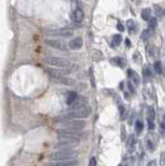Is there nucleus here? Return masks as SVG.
<instances>
[{"label":"nucleus","mask_w":165,"mask_h":166,"mask_svg":"<svg viewBox=\"0 0 165 166\" xmlns=\"http://www.w3.org/2000/svg\"><path fill=\"white\" fill-rule=\"evenodd\" d=\"M90 113H92V108L88 105H84L81 108L72 109V110H69L61 115H57V117L54 118V120L56 123H64V122L72 120V119H82V118L89 117Z\"/></svg>","instance_id":"nucleus-1"},{"label":"nucleus","mask_w":165,"mask_h":166,"mask_svg":"<svg viewBox=\"0 0 165 166\" xmlns=\"http://www.w3.org/2000/svg\"><path fill=\"white\" fill-rule=\"evenodd\" d=\"M75 151L72 149H61V150H56L54 152H51L48 155L50 160H54V161H61V160H70L75 156Z\"/></svg>","instance_id":"nucleus-2"},{"label":"nucleus","mask_w":165,"mask_h":166,"mask_svg":"<svg viewBox=\"0 0 165 166\" xmlns=\"http://www.w3.org/2000/svg\"><path fill=\"white\" fill-rule=\"evenodd\" d=\"M43 61H45L46 64L51 65V66L57 67V69H69V67H72L71 62L69 60H65V58H61V57H55V56L45 57Z\"/></svg>","instance_id":"nucleus-3"},{"label":"nucleus","mask_w":165,"mask_h":166,"mask_svg":"<svg viewBox=\"0 0 165 166\" xmlns=\"http://www.w3.org/2000/svg\"><path fill=\"white\" fill-rule=\"evenodd\" d=\"M46 35H52V37H61V38H70L74 35V32L67 28H58V29H46Z\"/></svg>","instance_id":"nucleus-4"},{"label":"nucleus","mask_w":165,"mask_h":166,"mask_svg":"<svg viewBox=\"0 0 165 166\" xmlns=\"http://www.w3.org/2000/svg\"><path fill=\"white\" fill-rule=\"evenodd\" d=\"M85 126H87L85 120H81V119H72V120L64 122V128L74 129V131H81V129L85 128Z\"/></svg>","instance_id":"nucleus-5"},{"label":"nucleus","mask_w":165,"mask_h":166,"mask_svg":"<svg viewBox=\"0 0 165 166\" xmlns=\"http://www.w3.org/2000/svg\"><path fill=\"white\" fill-rule=\"evenodd\" d=\"M45 43L52 48L60 50V51H67V48H69V44H66L60 39H45Z\"/></svg>","instance_id":"nucleus-6"},{"label":"nucleus","mask_w":165,"mask_h":166,"mask_svg":"<svg viewBox=\"0 0 165 166\" xmlns=\"http://www.w3.org/2000/svg\"><path fill=\"white\" fill-rule=\"evenodd\" d=\"M78 160L70 159V160H61V161H52L47 162L43 166H78Z\"/></svg>","instance_id":"nucleus-7"},{"label":"nucleus","mask_w":165,"mask_h":166,"mask_svg":"<svg viewBox=\"0 0 165 166\" xmlns=\"http://www.w3.org/2000/svg\"><path fill=\"white\" fill-rule=\"evenodd\" d=\"M71 20L76 24H80V23L84 20V11H82L81 8H76L72 10L71 13Z\"/></svg>","instance_id":"nucleus-8"},{"label":"nucleus","mask_w":165,"mask_h":166,"mask_svg":"<svg viewBox=\"0 0 165 166\" xmlns=\"http://www.w3.org/2000/svg\"><path fill=\"white\" fill-rule=\"evenodd\" d=\"M55 82H58V84L62 85H67V86H71V85H75V80L69 78V76H56V78H51Z\"/></svg>","instance_id":"nucleus-9"},{"label":"nucleus","mask_w":165,"mask_h":166,"mask_svg":"<svg viewBox=\"0 0 165 166\" xmlns=\"http://www.w3.org/2000/svg\"><path fill=\"white\" fill-rule=\"evenodd\" d=\"M81 47H82V39L80 37L72 38V39L69 42V48L70 50H80Z\"/></svg>","instance_id":"nucleus-10"},{"label":"nucleus","mask_w":165,"mask_h":166,"mask_svg":"<svg viewBox=\"0 0 165 166\" xmlns=\"http://www.w3.org/2000/svg\"><path fill=\"white\" fill-rule=\"evenodd\" d=\"M127 75H128V79L131 80V82H132V84H133V85H136V86H137V85L140 84V78H138V75H137L136 72H135L133 70L128 69V71H127Z\"/></svg>","instance_id":"nucleus-11"},{"label":"nucleus","mask_w":165,"mask_h":166,"mask_svg":"<svg viewBox=\"0 0 165 166\" xmlns=\"http://www.w3.org/2000/svg\"><path fill=\"white\" fill-rule=\"evenodd\" d=\"M78 94L75 93V91H69V93L66 94V104L67 105H71L74 102H75L76 99H78Z\"/></svg>","instance_id":"nucleus-12"},{"label":"nucleus","mask_w":165,"mask_h":166,"mask_svg":"<svg viewBox=\"0 0 165 166\" xmlns=\"http://www.w3.org/2000/svg\"><path fill=\"white\" fill-rule=\"evenodd\" d=\"M126 25H127V29L129 33H135V32L137 31V23L135 22L133 19H128L127 22H126Z\"/></svg>","instance_id":"nucleus-13"},{"label":"nucleus","mask_w":165,"mask_h":166,"mask_svg":"<svg viewBox=\"0 0 165 166\" xmlns=\"http://www.w3.org/2000/svg\"><path fill=\"white\" fill-rule=\"evenodd\" d=\"M126 145H127V149H128L129 151L133 150L135 145H136V137H135V135H129V136H128Z\"/></svg>","instance_id":"nucleus-14"},{"label":"nucleus","mask_w":165,"mask_h":166,"mask_svg":"<svg viewBox=\"0 0 165 166\" xmlns=\"http://www.w3.org/2000/svg\"><path fill=\"white\" fill-rule=\"evenodd\" d=\"M141 17H142L144 20L149 22V20L151 19V10H150L149 8H144L142 11H141Z\"/></svg>","instance_id":"nucleus-15"},{"label":"nucleus","mask_w":165,"mask_h":166,"mask_svg":"<svg viewBox=\"0 0 165 166\" xmlns=\"http://www.w3.org/2000/svg\"><path fill=\"white\" fill-rule=\"evenodd\" d=\"M121 42H122V35L121 34H114L113 37H112V47L119 46Z\"/></svg>","instance_id":"nucleus-16"},{"label":"nucleus","mask_w":165,"mask_h":166,"mask_svg":"<svg viewBox=\"0 0 165 166\" xmlns=\"http://www.w3.org/2000/svg\"><path fill=\"white\" fill-rule=\"evenodd\" d=\"M111 62L113 65H116V66H119V67H123L126 65V61L123 60V58H121V57H116V58H112Z\"/></svg>","instance_id":"nucleus-17"},{"label":"nucleus","mask_w":165,"mask_h":166,"mask_svg":"<svg viewBox=\"0 0 165 166\" xmlns=\"http://www.w3.org/2000/svg\"><path fill=\"white\" fill-rule=\"evenodd\" d=\"M142 129H144V123H142V120L137 119V120H136V123H135V131H136L137 135H141Z\"/></svg>","instance_id":"nucleus-18"},{"label":"nucleus","mask_w":165,"mask_h":166,"mask_svg":"<svg viewBox=\"0 0 165 166\" xmlns=\"http://www.w3.org/2000/svg\"><path fill=\"white\" fill-rule=\"evenodd\" d=\"M154 10H155L156 15H159L160 18L165 15V9H163L161 7H159V5H154Z\"/></svg>","instance_id":"nucleus-19"},{"label":"nucleus","mask_w":165,"mask_h":166,"mask_svg":"<svg viewBox=\"0 0 165 166\" xmlns=\"http://www.w3.org/2000/svg\"><path fill=\"white\" fill-rule=\"evenodd\" d=\"M155 119V112L152 106L147 108V120H154Z\"/></svg>","instance_id":"nucleus-20"},{"label":"nucleus","mask_w":165,"mask_h":166,"mask_svg":"<svg viewBox=\"0 0 165 166\" xmlns=\"http://www.w3.org/2000/svg\"><path fill=\"white\" fill-rule=\"evenodd\" d=\"M156 25H158V20H156V18H151V19L149 20V29L150 31H155Z\"/></svg>","instance_id":"nucleus-21"},{"label":"nucleus","mask_w":165,"mask_h":166,"mask_svg":"<svg viewBox=\"0 0 165 166\" xmlns=\"http://www.w3.org/2000/svg\"><path fill=\"white\" fill-rule=\"evenodd\" d=\"M163 67H161V62L160 61H155V64H154V70H155V72H158V74H161L163 72Z\"/></svg>","instance_id":"nucleus-22"},{"label":"nucleus","mask_w":165,"mask_h":166,"mask_svg":"<svg viewBox=\"0 0 165 166\" xmlns=\"http://www.w3.org/2000/svg\"><path fill=\"white\" fill-rule=\"evenodd\" d=\"M146 147H147V150H149L150 152H152V151L155 150L154 143H152V141L150 140V138H146Z\"/></svg>","instance_id":"nucleus-23"},{"label":"nucleus","mask_w":165,"mask_h":166,"mask_svg":"<svg viewBox=\"0 0 165 166\" xmlns=\"http://www.w3.org/2000/svg\"><path fill=\"white\" fill-rule=\"evenodd\" d=\"M150 34H151V31H150L149 28L145 29V31L142 32V34H141V39H142V41H146L147 38L150 37Z\"/></svg>","instance_id":"nucleus-24"},{"label":"nucleus","mask_w":165,"mask_h":166,"mask_svg":"<svg viewBox=\"0 0 165 166\" xmlns=\"http://www.w3.org/2000/svg\"><path fill=\"white\" fill-rule=\"evenodd\" d=\"M144 75H145V78H152V72L149 66L144 67Z\"/></svg>","instance_id":"nucleus-25"},{"label":"nucleus","mask_w":165,"mask_h":166,"mask_svg":"<svg viewBox=\"0 0 165 166\" xmlns=\"http://www.w3.org/2000/svg\"><path fill=\"white\" fill-rule=\"evenodd\" d=\"M133 61L136 62V64H141V55L138 52L133 53Z\"/></svg>","instance_id":"nucleus-26"},{"label":"nucleus","mask_w":165,"mask_h":166,"mask_svg":"<svg viewBox=\"0 0 165 166\" xmlns=\"http://www.w3.org/2000/svg\"><path fill=\"white\" fill-rule=\"evenodd\" d=\"M93 58L95 61H99V60H102V53L99 52V51H94V53H93Z\"/></svg>","instance_id":"nucleus-27"},{"label":"nucleus","mask_w":165,"mask_h":166,"mask_svg":"<svg viewBox=\"0 0 165 166\" xmlns=\"http://www.w3.org/2000/svg\"><path fill=\"white\" fill-rule=\"evenodd\" d=\"M118 108H119V114H121V118H122V119H123V118H125V106H123L122 104H119Z\"/></svg>","instance_id":"nucleus-28"},{"label":"nucleus","mask_w":165,"mask_h":166,"mask_svg":"<svg viewBox=\"0 0 165 166\" xmlns=\"http://www.w3.org/2000/svg\"><path fill=\"white\" fill-rule=\"evenodd\" d=\"M147 127H149L150 131H152V129L155 128V123H154V120H147Z\"/></svg>","instance_id":"nucleus-29"},{"label":"nucleus","mask_w":165,"mask_h":166,"mask_svg":"<svg viewBox=\"0 0 165 166\" xmlns=\"http://www.w3.org/2000/svg\"><path fill=\"white\" fill-rule=\"evenodd\" d=\"M160 164L161 165H165V151L160 153Z\"/></svg>","instance_id":"nucleus-30"},{"label":"nucleus","mask_w":165,"mask_h":166,"mask_svg":"<svg viewBox=\"0 0 165 166\" xmlns=\"http://www.w3.org/2000/svg\"><path fill=\"white\" fill-rule=\"evenodd\" d=\"M89 166H97V159H95V157H92V159H90Z\"/></svg>","instance_id":"nucleus-31"},{"label":"nucleus","mask_w":165,"mask_h":166,"mask_svg":"<svg viewBox=\"0 0 165 166\" xmlns=\"http://www.w3.org/2000/svg\"><path fill=\"white\" fill-rule=\"evenodd\" d=\"M127 85H128V89H129V91H131V93H135V88H133V84H132L131 81H128V82H127Z\"/></svg>","instance_id":"nucleus-32"},{"label":"nucleus","mask_w":165,"mask_h":166,"mask_svg":"<svg viewBox=\"0 0 165 166\" xmlns=\"http://www.w3.org/2000/svg\"><path fill=\"white\" fill-rule=\"evenodd\" d=\"M158 165V162H156V160H151V161H149V164L146 166H156Z\"/></svg>","instance_id":"nucleus-33"},{"label":"nucleus","mask_w":165,"mask_h":166,"mask_svg":"<svg viewBox=\"0 0 165 166\" xmlns=\"http://www.w3.org/2000/svg\"><path fill=\"white\" fill-rule=\"evenodd\" d=\"M117 28H118V29H119V31H121V32H123V31H125V28H123L122 23H119V22H118V24H117Z\"/></svg>","instance_id":"nucleus-34"},{"label":"nucleus","mask_w":165,"mask_h":166,"mask_svg":"<svg viewBox=\"0 0 165 166\" xmlns=\"http://www.w3.org/2000/svg\"><path fill=\"white\" fill-rule=\"evenodd\" d=\"M126 44H127V47H131V41H129V39H126Z\"/></svg>","instance_id":"nucleus-35"}]
</instances>
